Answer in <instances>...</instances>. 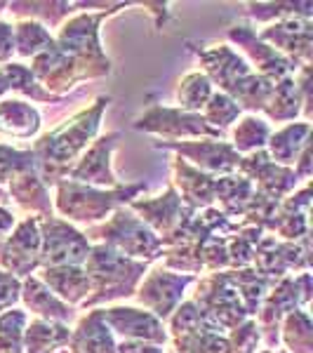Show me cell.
Masks as SVG:
<instances>
[{
	"label": "cell",
	"instance_id": "6da1fadb",
	"mask_svg": "<svg viewBox=\"0 0 313 353\" xmlns=\"http://www.w3.org/2000/svg\"><path fill=\"white\" fill-rule=\"evenodd\" d=\"M109 101L111 97H99L94 106L76 113L71 121L59 125L33 144L31 151L38 158V176L45 186L64 181L68 170L81 161V156L99 132L101 113L109 106Z\"/></svg>",
	"mask_w": 313,
	"mask_h": 353
},
{
	"label": "cell",
	"instance_id": "7a4b0ae2",
	"mask_svg": "<svg viewBox=\"0 0 313 353\" xmlns=\"http://www.w3.org/2000/svg\"><path fill=\"white\" fill-rule=\"evenodd\" d=\"M83 269L90 278V288H92L90 297L83 301V309H97L99 304L132 297L139 281L149 271V264L123 257L121 252L106 248V245H94Z\"/></svg>",
	"mask_w": 313,
	"mask_h": 353
},
{
	"label": "cell",
	"instance_id": "3957f363",
	"mask_svg": "<svg viewBox=\"0 0 313 353\" xmlns=\"http://www.w3.org/2000/svg\"><path fill=\"white\" fill-rule=\"evenodd\" d=\"M146 191V184H130V186H116V189H94L78 181H59L57 184V198L54 205L57 212L64 217L68 224H101L106 217H111L118 208H125Z\"/></svg>",
	"mask_w": 313,
	"mask_h": 353
},
{
	"label": "cell",
	"instance_id": "277c9868",
	"mask_svg": "<svg viewBox=\"0 0 313 353\" xmlns=\"http://www.w3.org/2000/svg\"><path fill=\"white\" fill-rule=\"evenodd\" d=\"M128 5L130 3L109 5V8H104L99 14H90V12L76 14L73 19H68L59 26V36H57L54 45L64 54L73 57V59L78 61V66H81L85 73V81L109 76L111 61H109V57L101 52L99 24H101V19H106V17L113 14L116 10L128 8Z\"/></svg>",
	"mask_w": 313,
	"mask_h": 353
},
{
	"label": "cell",
	"instance_id": "5b68a950",
	"mask_svg": "<svg viewBox=\"0 0 313 353\" xmlns=\"http://www.w3.org/2000/svg\"><path fill=\"white\" fill-rule=\"evenodd\" d=\"M88 241H99V245L121 252L123 257L141 259L146 264L161 259L163 241L128 208H118L104 224H94L85 229Z\"/></svg>",
	"mask_w": 313,
	"mask_h": 353
},
{
	"label": "cell",
	"instance_id": "8992f818",
	"mask_svg": "<svg viewBox=\"0 0 313 353\" xmlns=\"http://www.w3.org/2000/svg\"><path fill=\"white\" fill-rule=\"evenodd\" d=\"M196 283L198 288L193 292L191 301L198 306V311H201V316L205 318V323H208L212 332L226 334L250 318L236 288L231 285L226 271L210 273V276H205L203 281Z\"/></svg>",
	"mask_w": 313,
	"mask_h": 353
},
{
	"label": "cell",
	"instance_id": "52a82bcc",
	"mask_svg": "<svg viewBox=\"0 0 313 353\" xmlns=\"http://www.w3.org/2000/svg\"><path fill=\"white\" fill-rule=\"evenodd\" d=\"M41 229V254H38V269L50 266H83L92 245L73 224L59 217L38 219Z\"/></svg>",
	"mask_w": 313,
	"mask_h": 353
},
{
	"label": "cell",
	"instance_id": "ba28073f",
	"mask_svg": "<svg viewBox=\"0 0 313 353\" xmlns=\"http://www.w3.org/2000/svg\"><path fill=\"white\" fill-rule=\"evenodd\" d=\"M309 241L311 236L301 238L297 243H285L264 233L252 254L254 271L271 278V281H281L285 276H292L290 271H299V273L309 271L311 266Z\"/></svg>",
	"mask_w": 313,
	"mask_h": 353
},
{
	"label": "cell",
	"instance_id": "9c48e42d",
	"mask_svg": "<svg viewBox=\"0 0 313 353\" xmlns=\"http://www.w3.org/2000/svg\"><path fill=\"white\" fill-rule=\"evenodd\" d=\"M137 130L158 134L163 139H181V137H208V139H224L226 132H219L205 123L201 113H189L168 106H153L134 123Z\"/></svg>",
	"mask_w": 313,
	"mask_h": 353
},
{
	"label": "cell",
	"instance_id": "30bf717a",
	"mask_svg": "<svg viewBox=\"0 0 313 353\" xmlns=\"http://www.w3.org/2000/svg\"><path fill=\"white\" fill-rule=\"evenodd\" d=\"M196 281V276H186V273L181 276V273H172L161 266L144 278V283L134 294L139 304H144L158 321H168L174 309L184 301V290Z\"/></svg>",
	"mask_w": 313,
	"mask_h": 353
},
{
	"label": "cell",
	"instance_id": "8fae6325",
	"mask_svg": "<svg viewBox=\"0 0 313 353\" xmlns=\"http://www.w3.org/2000/svg\"><path fill=\"white\" fill-rule=\"evenodd\" d=\"M156 149H172L186 163H193L196 170L210 176H224L238 172L241 156L233 151L229 141L208 139V141H156Z\"/></svg>",
	"mask_w": 313,
	"mask_h": 353
},
{
	"label": "cell",
	"instance_id": "7c38bea8",
	"mask_svg": "<svg viewBox=\"0 0 313 353\" xmlns=\"http://www.w3.org/2000/svg\"><path fill=\"white\" fill-rule=\"evenodd\" d=\"M38 254H41L38 219L26 217L21 224H17L12 236L0 243V269L12 273L14 278H28L41 266Z\"/></svg>",
	"mask_w": 313,
	"mask_h": 353
},
{
	"label": "cell",
	"instance_id": "4fadbf2b",
	"mask_svg": "<svg viewBox=\"0 0 313 353\" xmlns=\"http://www.w3.org/2000/svg\"><path fill=\"white\" fill-rule=\"evenodd\" d=\"M101 318L111 334H118L123 341H149V344L163 346L170 339L163 321L134 306H109V309H101Z\"/></svg>",
	"mask_w": 313,
	"mask_h": 353
},
{
	"label": "cell",
	"instance_id": "5bb4252c",
	"mask_svg": "<svg viewBox=\"0 0 313 353\" xmlns=\"http://www.w3.org/2000/svg\"><path fill=\"white\" fill-rule=\"evenodd\" d=\"M128 210L130 212L141 214L139 219L144 221L161 241L168 238L179 224H184V221L196 212V210L186 208V205L181 203L174 186H170V189L165 191V196H158V198H144V201L134 198V201L128 205Z\"/></svg>",
	"mask_w": 313,
	"mask_h": 353
},
{
	"label": "cell",
	"instance_id": "9a60e30c",
	"mask_svg": "<svg viewBox=\"0 0 313 353\" xmlns=\"http://www.w3.org/2000/svg\"><path fill=\"white\" fill-rule=\"evenodd\" d=\"M118 132L104 134V137H97L92 141L88 151L81 156V161L73 165L68 170L66 179L68 181H78V184L85 186H109V189H116L118 184V176L113 174L111 170V153L116 149V141H118Z\"/></svg>",
	"mask_w": 313,
	"mask_h": 353
},
{
	"label": "cell",
	"instance_id": "2e32d148",
	"mask_svg": "<svg viewBox=\"0 0 313 353\" xmlns=\"http://www.w3.org/2000/svg\"><path fill=\"white\" fill-rule=\"evenodd\" d=\"M261 43H273L276 52L287 57L292 64L309 66L311 64V45H313V26L311 19H283L271 24L259 33Z\"/></svg>",
	"mask_w": 313,
	"mask_h": 353
},
{
	"label": "cell",
	"instance_id": "e0dca14e",
	"mask_svg": "<svg viewBox=\"0 0 313 353\" xmlns=\"http://www.w3.org/2000/svg\"><path fill=\"white\" fill-rule=\"evenodd\" d=\"M229 38L233 43H238V48L245 50V54L252 59V64L257 66V76L266 78L271 83H278L283 78H287L290 73H297L299 66L292 64L287 57L271 48V45L261 43L257 33L252 31V26H233L229 31Z\"/></svg>",
	"mask_w": 313,
	"mask_h": 353
},
{
	"label": "cell",
	"instance_id": "ac0fdd59",
	"mask_svg": "<svg viewBox=\"0 0 313 353\" xmlns=\"http://www.w3.org/2000/svg\"><path fill=\"white\" fill-rule=\"evenodd\" d=\"M201 59V64L205 66V76H208L210 83L219 85V92L229 97L233 92L238 83L243 78H248L250 73V64L243 59L238 52H233L229 45H214L210 50H193Z\"/></svg>",
	"mask_w": 313,
	"mask_h": 353
},
{
	"label": "cell",
	"instance_id": "d6986e66",
	"mask_svg": "<svg viewBox=\"0 0 313 353\" xmlns=\"http://www.w3.org/2000/svg\"><path fill=\"white\" fill-rule=\"evenodd\" d=\"M10 184V201H12L21 212H26L33 219L52 217V201H50L48 186L41 181L38 170H26V172L14 174Z\"/></svg>",
	"mask_w": 313,
	"mask_h": 353
},
{
	"label": "cell",
	"instance_id": "ffe728a7",
	"mask_svg": "<svg viewBox=\"0 0 313 353\" xmlns=\"http://www.w3.org/2000/svg\"><path fill=\"white\" fill-rule=\"evenodd\" d=\"M172 170H174V184L177 189L181 191L179 198L186 208L191 210H205V208H212L214 203V179L217 176H210L196 170L193 165H189L184 158H174L172 163Z\"/></svg>",
	"mask_w": 313,
	"mask_h": 353
},
{
	"label": "cell",
	"instance_id": "44dd1931",
	"mask_svg": "<svg viewBox=\"0 0 313 353\" xmlns=\"http://www.w3.org/2000/svg\"><path fill=\"white\" fill-rule=\"evenodd\" d=\"M36 278L68 306H83L92 290L83 266H50V269H41Z\"/></svg>",
	"mask_w": 313,
	"mask_h": 353
},
{
	"label": "cell",
	"instance_id": "7402d4cb",
	"mask_svg": "<svg viewBox=\"0 0 313 353\" xmlns=\"http://www.w3.org/2000/svg\"><path fill=\"white\" fill-rule=\"evenodd\" d=\"M68 353H118L116 337L106 327L101 309H90L88 316L78 321L76 330H71Z\"/></svg>",
	"mask_w": 313,
	"mask_h": 353
},
{
	"label": "cell",
	"instance_id": "603a6c76",
	"mask_svg": "<svg viewBox=\"0 0 313 353\" xmlns=\"http://www.w3.org/2000/svg\"><path fill=\"white\" fill-rule=\"evenodd\" d=\"M21 301L28 311L41 321H52V323H68L73 321V309L64 304L54 292H50V288L43 281H38L36 276H28L21 283Z\"/></svg>",
	"mask_w": 313,
	"mask_h": 353
},
{
	"label": "cell",
	"instance_id": "cb8c5ba5",
	"mask_svg": "<svg viewBox=\"0 0 313 353\" xmlns=\"http://www.w3.org/2000/svg\"><path fill=\"white\" fill-rule=\"evenodd\" d=\"M41 130V113L21 99L0 101V132L12 139H31Z\"/></svg>",
	"mask_w": 313,
	"mask_h": 353
},
{
	"label": "cell",
	"instance_id": "d4e9b609",
	"mask_svg": "<svg viewBox=\"0 0 313 353\" xmlns=\"http://www.w3.org/2000/svg\"><path fill=\"white\" fill-rule=\"evenodd\" d=\"M311 139V123H287L283 130L278 132H271L269 141V158L276 165H283V168H290L292 163H297L304 144Z\"/></svg>",
	"mask_w": 313,
	"mask_h": 353
},
{
	"label": "cell",
	"instance_id": "484cf974",
	"mask_svg": "<svg viewBox=\"0 0 313 353\" xmlns=\"http://www.w3.org/2000/svg\"><path fill=\"white\" fill-rule=\"evenodd\" d=\"M68 339H71V330L64 323L33 318L26 323L21 346H24V353H54L68 346Z\"/></svg>",
	"mask_w": 313,
	"mask_h": 353
},
{
	"label": "cell",
	"instance_id": "4316f807",
	"mask_svg": "<svg viewBox=\"0 0 313 353\" xmlns=\"http://www.w3.org/2000/svg\"><path fill=\"white\" fill-rule=\"evenodd\" d=\"M254 196L252 181L241 174H224L214 179V201L219 203V212L226 217H243L248 203Z\"/></svg>",
	"mask_w": 313,
	"mask_h": 353
},
{
	"label": "cell",
	"instance_id": "83f0119b",
	"mask_svg": "<svg viewBox=\"0 0 313 353\" xmlns=\"http://www.w3.org/2000/svg\"><path fill=\"white\" fill-rule=\"evenodd\" d=\"M226 276H229L231 285L236 288L238 297H241L243 306H245L248 316H257L261 301L264 297L269 294V290L273 288L271 278L261 276L254 269H236V271H226Z\"/></svg>",
	"mask_w": 313,
	"mask_h": 353
},
{
	"label": "cell",
	"instance_id": "f1b7e54d",
	"mask_svg": "<svg viewBox=\"0 0 313 353\" xmlns=\"http://www.w3.org/2000/svg\"><path fill=\"white\" fill-rule=\"evenodd\" d=\"M301 111H304V104H301V94H299L297 85H294L292 76L283 78V81H278L273 85V92L264 106L266 118L278 121V123H287V121H294Z\"/></svg>",
	"mask_w": 313,
	"mask_h": 353
},
{
	"label": "cell",
	"instance_id": "f546056e",
	"mask_svg": "<svg viewBox=\"0 0 313 353\" xmlns=\"http://www.w3.org/2000/svg\"><path fill=\"white\" fill-rule=\"evenodd\" d=\"M269 137H271L269 123H266L264 118L250 113V116L243 118V121L238 123V128L233 130V144L231 146H233V151L243 158V156H250V153L264 149L266 141H269Z\"/></svg>",
	"mask_w": 313,
	"mask_h": 353
},
{
	"label": "cell",
	"instance_id": "4dcf8cb0",
	"mask_svg": "<svg viewBox=\"0 0 313 353\" xmlns=\"http://www.w3.org/2000/svg\"><path fill=\"white\" fill-rule=\"evenodd\" d=\"M14 31V52L19 57H38L45 50L54 48V38L43 24L31 19H21L12 26Z\"/></svg>",
	"mask_w": 313,
	"mask_h": 353
},
{
	"label": "cell",
	"instance_id": "1f68e13d",
	"mask_svg": "<svg viewBox=\"0 0 313 353\" xmlns=\"http://www.w3.org/2000/svg\"><path fill=\"white\" fill-rule=\"evenodd\" d=\"M283 325V344L285 353H311L313 349V325L306 309H297L287 313L281 321Z\"/></svg>",
	"mask_w": 313,
	"mask_h": 353
},
{
	"label": "cell",
	"instance_id": "d6a6232c",
	"mask_svg": "<svg viewBox=\"0 0 313 353\" xmlns=\"http://www.w3.org/2000/svg\"><path fill=\"white\" fill-rule=\"evenodd\" d=\"M73 3H8V12L21 19H31L43 24L45 28L59 26L61 19L68 17Z\"/></svg>",
	"mask_w": 313,
	"mask_h": 353
},
{
	"label": "cell",
	"instance_id": "836d02e7",
	"mask_svg": "<svg viewBox=\"0 0 313 353\" xmlns=\"http://www.w3.org/2000/svg\"><path fill=\"white\" fill-rule=\"evenodd\" d=\"M210 97H212V83L208 81V76L203 71H193L189 76H184V81L177 88V101H179L177 109L189 113H201Z\"/></svg>",
	"mask_w": 313,
	"mask_h": 353
},
{
	"label": "cell",
	"instance_id": "e575fe53",
	"mask_svg": "<svg viewBox=\"0 0 313 353\" xmlns=\"http://www.w3.org/2000/svg\"><path fill=\"white\" fill-rule=\"evenodd\" d=\"M248 14L257 21L283 19H311V3H248Z\"/></svg>",
	"mask_w": 313,
	"mask_h": 353
},
{
	"label": "cell",
	"instance_id": "d590c367",
	"mask_svg": "<svg viewBox=\"0 0 313 353\" xmlns=\"http://www.w3.org/2000/svg\"><path fill=\"white\" fill-rule=\"evenodd\" d=\"M28 323V313L21 309H8L0 313V353H24L21 339Z\"/></svg>",
	"mask_w": 313,
	"mask_h": 353
},
{
	"label": "cell",
	"instance_id": "8d00e7d4",
	"mask_svg": "<svg viewBox=\"0 0 313 353\" xmlns=\"http://www.w3.org/2000/svg\"><path fill=\"white\" fill-rule=\"evenodd\" d=\"M241 106L231 99V97L221 94V92H212V97L208 99V104L203 106V113L201 116L205 118V123L212 125L214 130L219 132H226L233 123L238 121L241 116Z\"/></svg>",
	"mask_w": 313,
	"mask_h": 353
},
{
	"label": "cell",
	"instance_id": "74e56055",
	"mask_svg": "<svg viewBox=\"0 0 313 353\" xmlns=\"http://www.w3.org/2000/svg\"><path fill=\"white\" fill-rule=\"evenodd\" d=\"M26 170H38V158L31 149L21 151L14 146L0 144V184L10 181L14 174L26 172Z\"/></svg>",
	"mask_w": 313,
	"mask_h": 353
},
{
	"label": "cell",
	"instance_id": "f35d334b",
	"mask_svg": "<svg viewBox=\"0 0 313 353\" xmlns=\"http://www.w3.org/2000/svg\"><path fill=\"white\" fill-rule=\"evenodd\" d=\"M226 341H229V351H226V353H254L257 344L261 341L259 325L254 321L241 323L238 327L231 330Z\"/></svg>",
	"mask_w": 313,
	"mask_h": 353
},
{
	"label": "cell",
	"instance_id": "ab89813d",
	"mask_svg": "<svg viewBox=\"0 0 313 353\" xmlns=\"http://www.w3.org/2000/svg\"><path fill=\"white\" fill-rule=\"evenodd\" d=\"M21 297V281L0 269V313L12 309Z\"/></svg>",
	"mask_w": 313,
	"mask_h": 353
},
{
	"label": "cell",
	"instance_id": "60d3db41",
	"mask_svg": "<svg viewBox=\"0 0 313 353\" xmlns=\"http://www.w3.org/2000/svg\"><path fill=\"white\" fill-rule=\"evenodd\" d=\"M14 54V31L12 24L0 21V64H8Z\"/></svg>",
	"mask_w": 313,
	"mask_h": 353
},
{
	"label": "cell",
	"instance_id": "b9f144b4",
	"mask_svg": "<svg viewBox=\"0 0 313 353\" xmlns=\"http://www.w3.org/2000/svg\"><path fill=\"white\" fill-rule=\"evenodd\" d=\"M118 353H165L163 346L149 344V341H121L116 344Z\"/></svg>",
	"mask_w": 313,
	"mask_h": 353
},
{
	"label": "cell",
	"instance_id": "7bdbcfd3",
	"mask_svg": "<svg viewBox=\"0 0 313 353\" xmlns=\"http://www.w3.org/2000/svg\"><path fill=\"white\" fill-rule=\"evenodd\" d=\"M14 224H17V217H14V212L10 208H0V243L8 238V233L14 229Z\"/></svg>",
	"mask_w": 313,
	"mask_h": 353
},
{
	"label": "cell",
	"instance_id": "ee69618b",
	"mask_svg": "<svg viewBox=\"0 0 313 353\" xmlns=\"http://www.w3.org/2000/svg\"><path fill=\"white\" fill-rule=\"evenodd\" d=\"M8 205H12V201H10V193L0 186V208H8Z\"/></svg>",
	"mask_w": 313,
	"mask_h": 353
},
{
	"label": "cell",
	"instance_id": "f6af8a7d",
	"mask_svg": "<svg viewBox=\"0 0 313 353\" xmlns=\"http://www.w3.org/2000/svg\"><path fill=\"white\" fill-rule=\"evenodd\" d=\"M8 90H10V85H8V81H5L3 73H0V97H3L5 92H8Z\"/></svg>",
	"mask_w": 313,
	"mask_h": 353
},
{
	"label": "cell",
	"instance_id": "bcb514c9",
	"mask_svg": "<svg viewBox=\"0 0 313 353\" xmlns=\"http://www.w3.org/2000/svg\"><path fill=\"white\" fill-rule=\"evenodd\" d=\"M259 353H285V351H278V349H264V351H259Z\"/></svg>",
	"mask_w": 313,
	"mask_h": 353
},
{
	"label": "cell",
	"instance_id": "7dc6e473",
	"mask_svg": "<svg viewBox=\"0 0 313 353\" xmlns=\"http://www.w3.org/2000/svg\"><path fill=\"white\" fill-rule=\"evenodd\" d=\"M3 10H8V3H0V12H3Z\"/></svg>",
	"mask_w": 313,
	"mask_h": 353
},
{
	"label": "cell",
	"instance_id": "c3c4849f",
	"mask_svg": "<svg viewBox=\"0 0 313 353\" xmlns=\"http://www.w3.org/2000/svg\"><path fill=\"white\" fill-rule=\"evenodd\" d=\"M168 353H174V351H168Z\"/></svg>",
	"mask_w": 313,
	"mask_h": 353
}]
</instances>
